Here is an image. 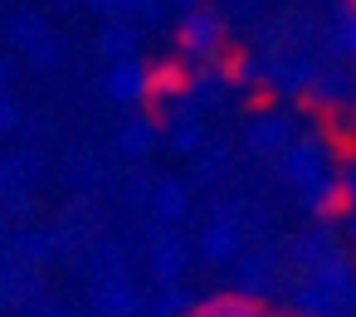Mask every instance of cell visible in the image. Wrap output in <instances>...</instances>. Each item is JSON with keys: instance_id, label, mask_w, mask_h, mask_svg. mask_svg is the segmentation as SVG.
<instances>
[{"instance_id": "6da1fadb", "label": "cell", "mask_w": 356, "mask_h": 317, "mask_svg": "<svg viewBox=\"0 0 356 317\" xmlns=\"http://www.w3.org/2000/svg\"><path fill=\"white\" fill-rule=\"evenodd\" d=\"M283 176L302 190V200H312L317 190H327L337 181V161H332V147L322 137H302L283 152Z\"/></svg>"}, {"instance_id": "7a4b0ae2", "label": "cell", "mask_w": 356, "mask_h": 317, "mask_svg": "<svg viewBox=\"0 0 356 317\" xmlns=\"http://www.w3.org/2000/svg\"><path fill=\"white\" fill-rule=\"evenodd\" d=\"M181 49L191 59H215L225 49V20L215 10H191L181 20Z\"/></svg>"}, {"instance_id": "3957f363", "label": "cell", "mask_w": 356, "mask_h": 317, "mask_svg": "<svg viewBox=\"0 0 356 317\" xmlns=\"http://www.w3.org/2000/svg\"><path fill=\"white\" fill-rule=\"evenodd\" d=\"M249 142L259 147V152H288L293 147V122L283 117V113H264V117H254V127H249Z\"/></svg>"}, {"instance_id": "277c9868", "label": "cell", "mask_w": 356, "mask_h": 317, "mask_svg": "<svg viewBox=\"0 0 356 317\" xmlns=\"http://www.w3.org/2000/svg\"><path fill=\"white\" fill-rule=\"evenodd\" d=\"M191 317H273V312L259 298H249V293H220V298L200 302Z\"/></svg>"}, {"instance_id": "5b68a950", "label": "cell", "mask_w": 356, "mask_h": 317, "mask_svg": "<svg viewBox=\"0 0 356 317\" xmlns=\"http://www.w3.org/2000/svg\"><path fill=\"white\" fill-rule=\"evenodd\" d=\"M234 249H239V229H234V220H220V225L205 229V254H210V259H229Z\"/></svg>"}, {"instance_id": "8992f818", "label": "cell", "mask_w": 356, "mask_h": 317, "mask_svg": "<svg viewBox=\"0 0 356 317\" xmlns=\"http://www.w3.org/2000/svg\"><path fill=\"white\" fill-rule=\"evenodd\" d=\"M337 44L356 59V10H341V20H337Z\"/></svg>"}, {"instance_id": "52a82bcc", "label": "cell", "mask_w": 356, "mask_h": 317, "mask_svg": "<svg viewBox=\"0 0 356 317\" xmlns=\"http://www.w3.org/2000/svg\"><path fill=\"white\" fill-rule=\"evenodd\" d=\"M341 6H346V10H356V0H341Z\"/></svg>"}, {"instance_id": "ba28073f", "label": "cell", "mask_w": 356, "mask_h": 317, "mask_svg": "<svg viewBox=\"0 0 356 317\" xmlns=\"http://www.w3.org/2000/svg\"><path fill=\"white\" fill-rule=\"evenodd\" d=\"M273 317H278V312H273Z\"/></svg>"}]
</instances>
